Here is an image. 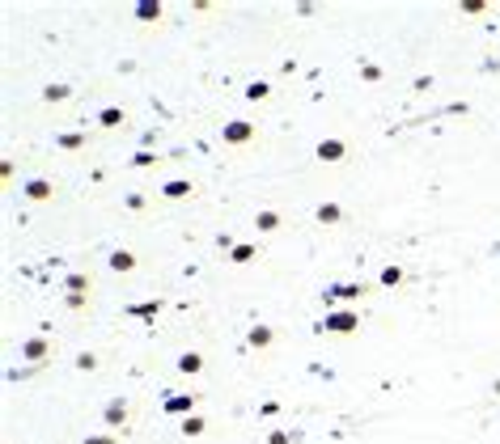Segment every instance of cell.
<instances>
[{
	"label": "cell",
	"mask_w": 500,
	"mask_h": 444,
	"mask_svg": "<svg viewBox=\"0 0 500 444\" xmlns=\"http://www.w3.org/2000/svg\"><path fill=\"white\" fill-rule=\"evenodd\" d=\"M339 152H343V144H335V140H331V144H323V148H318V157H339Z\"/></svg>",
	"instance_id": "6da1fadb"
},
{
	"label": "cell",
	"mask_w": 500,
	"mask_h": 444,
	"mask_svg": "<svg viewBox=\"0 0 500 444\" xmlns=\"http://www.w3.org/2000/svg\"><path fill=\"white\" fill-rule=\"evenodd\" d=\"M178 368H183V373H199V355H183Z\"/></svg>",
	"instance_id": "7a4b0ae2"
},
{
	"label": "cell",
	"mask_w": 500,
	"mask_h": 444,
	"mask_svg": "<svg viewBox=\"0 0 500 444\" xmlns=\"http://www.w3.org/2000/svg\"><path fill=\"white\" fill-rule=\"evenodd\" d=\"M111 267H119V271H127V267H132V254H115V258H111Z\"/></svg>",
	"instance_id": "3957f363"
},
{
	"label": "cell",
	"mask_w": 500,
	"mask_h": 444,
	"mask_svg": "<svg viewBox=\"0 0 500 444\" xmlns=\"http://www.w3.org/2000/svg\"><path fill=\"white\" fill-rule=\"evenodd\" d=\"M246 136H250L246 123H233V127H229V140H246Z\"/></svg>",
	"instance_id": "277c9868"
},
{
	"label": "cell",
	"mask_w": 500,
	"mask_h": 444,
	"mask_svg": "<svg viewBox=\"0 0 500 444\" xmlns=\"http://www.w3.org/2000/svg\"><path fill=\"white\" fill-rule=\"evenodd\" d=\"M327 326H331V330H348V326H352V317H331Z\"/></svg>",
	"instance_id": "5b68a950"
},
{
	"label": "cell",
	"mask_w": 500,
	"mask_h": 444,
	"mask_svg": "<svg viewBox=\"0 0 500 444\" xmlns=\"http://www.w3.org/2000/svg\"><path fill=\"white\" fill-rule=\"evenodd\" d=\"M30 199H47V182H34L30 186Z\"/></svg>",
	"instance_id": "8992f818"
}]
</instances>
